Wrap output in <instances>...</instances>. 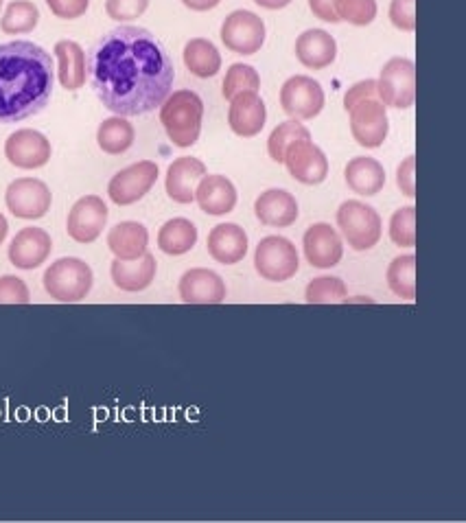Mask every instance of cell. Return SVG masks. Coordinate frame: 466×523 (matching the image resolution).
Instances as JSON below:
<instances>
[{"instance_id": "1", "label": "cell", "mask_w": 466, "mask_h": 523, "mask_svg": "<svg viewBox=\"0 0 466 523\" xmlns=\"http://www.w3.org/2000/svg\"><path fill=\"white\" fill-rule=\"evenodd\" d=\"M88 75L103 106L125 119L160 108L176 79L165 46L143 27L108 31L92 46Z\"/></svg>"}, {"instance_id": "2", "label": "cell", "mask_w": 466, "mask_h": 523, "mask_svg": "<svg viewBox=\"0 0 466 523\" xmlns=\"http://www.w3.org/2000/svg\"><path fill=\"white\" fill-rule=\"evenodd\" d=\"M53 57L29 40L0 44V123H20L49 106Z\"/></svg>"}, {"instance_id": "3", "label": "cell", "mask_w": 466, "mask_h": 523, "mask_svg": "<svg viewBox=\"0 0 466 523\" xmlns=\"http://www.w3.org/2000/svg\"><path fill=\"white\" fill-rule=\"evenodd\" d=\"M204 121V101L193 90H176L160 106V123L165 127L169 141L189 149L197 143Z\"/></svg>"}, {"instance_id": "4", "label": "cell", "mask_w": 466, "mask_h": 523, "mask_svg": "<svg viewBox=\"0 0 466 523\" xmlns=\"http://www.w3.org/2000/svg\"><path fill=\"white\" fill-rule=\"evenodd\" d=\"M42 281L46 294L53 300L73 305V302L88 298L92 283H95V274H92L86 261L77 257H64L46 267Z\"/></svg>"}, {"instance_id": "5", "label": "cell", "mask_w": 466, "mask_h": 523, "mask_svg": "<svg viewBox=\"0 0 466 523\" xmlns=\"http://www.w3.org/2000/svg\"><path fill=\"white\" fill-rule=\"evenodd\" d=\"M337 226L348 246L357 252L372 250L381 241V215L370 204L359 200H348L337 211Z\"/></svg>"}, {"instance_id": "6", "label": "cell", "mask_w": 466, "mask_h": 523, "mask_svg": "<svg viewBox=\"0 0 466 523\" xmlns=\"http://www.w3.org/2000/svg\"><path fill=\"white\" fill-rule=\"evenodd\" d=\"M377 92L386 108H412L416 101V64L407 60V57H392L381 68Z\"/></svg>"}, {"instance_id": "7", "label": "cell", "mask_w": 466, "mask_h": 523, "mask_svg": "<svg viewBox=\"0 0 466 523\" xmlns=\"http://www.w3.org/2000/svg\"><path fill=\"white\" fill-rule=\"evenodd\" d=\"M348 114H351V132L357 145L366 149H377L386 143L390 121L388 110L381 103L379 95L355 101L353 106L348 108Z\"/></svg>"}, {"instance_id": "8", "label": "cell", "mask_w": 466, "mask_h": 523, "mask_svg": "<svg viewBox=\"0 0 466 523\" xmlns=\"http://www.w3.org/2000/svg\"><path fill=\"white\" fill-rule=\"evenodd\" d=\"M296 246L285 237H265L254 252V267L265 281L283 283L298 272Z\"/></svg>"}, {"instance_id": "9", "label": "cell", "mask_w": 466, "mask_h": 523, "mask_svg": "<svg viewBox=\"0 0 466 523\" xmlns=\"http://www.w3.org/2000/svg\"><path fill=\"white\" fill-rule=\"evenodd\" d=\"M160 176L154 160H141L121 169L108 184V197L116 206H132L141 202Z\"/></svg>"}, {"instance_id": "10", "label": "cell", "mask_w": 466, "mask_h": 523, "mask_svg": "<svg viewBox=\"0 0 466 523\" xmlns=\"http://www.w3.org/2000/svg\"><path fill=\"white\" fill-rule=\"evenodd\" d=\"M9 213L18 219H42L51 211L53 193L46 182L38 178H18L5 191Z\"/></svg>"}, {"instance_id": "11", "label": "cell", "mask_w": 466, "mask_h": 523, "mask_svg": "<svg viewBox=\"0 0 466 523\" xmlns=\"http://www.w3.org/2000/svg\"><path fill=\"white\" fill-rule=\"evenodd\" d=\"M221 42L228 51L254 55L265 42V22L248 9H237L228 14L221 25Z\"/></svg>"}, {"instance_id": "12", "label": "cell", "mask_w": 466, "mask_h": 523, "mask_svg": "<svg viewBox=\"0 0 466 523\" xmlns=\"http://www.w3.org/2000/svg\"><path fill=\"white\" fill-rule=\"evenodd\" d=\"M324 90L309 75L289 77L281 88V106L296 121H309L324 110Z\"/></svg>"}, {"instance_id": "13", "label": "cell", "mask_w": 466, "mask_h": 523, "mask_svg": "<svg viewBox=\"0 0 466 523\" xmlns=\"http://www.w3.org/2000/svg\"><path fill=\"white\" fill-rule=\"evenodd\" d=\"M283 165L287 167L291 178L300 184H307V187H316L329 176V158L324 156V151L311 138L291 143L285 151Z\"/></svg>"}, {"instance_id": "14", "label": "cell", "mask_w": 466, "mask_h": 523, "mask_svg": "<svg viewBox=\"0 0 466 523\" xmlns=\"http://www.w3.org/2000/svg\"><path fill=\"white\" fill-rule=\"evenodd\" d=\"M108 224V206L99 195H84L73 204L66 219L68 237L77 243H95Z\"/></svg>"}, {"instance_id": "15", "label": "cell", "mask_w": 466, "mask_h": 523, "mask_svg": "<svg viewBox=\"0 0 466 523\" xmlns=\"http://www.w3.org/2000/svg\"><path fill=\"white\" fill-rule=\"evenodd\" d=\"M51 154L53 149L49 138L38 130H31V127L9 134V138L5 141V158L14 167L25 171L42 169L44 165H49Z\"/></svg>"}, {"instance_id": "16", "label": "cell", "mask_w": 466, "mask_h": 523, "mask_svg": "<svg viewBox=\"0 0 466 523\" xmlns=\"http://www.w3.org/2000/svg\"><path fill=\"white\" fill-rule=\"evenodd\" d=\"M51 250H53V241L49 232L44 228L29 226V228H22L18 235L11 239L7 257L11 265L18 267V270L31 272V270H38L42 263H46V259L51 257Z\"/></svg>"}, {"instance_id": "17", "label": "cell", "mask_w": 466, "mask_h": 523, "mask_svg": "<svg viewBox=\"0 0 466 523\" xmlns=\"http://www.w3.org/2000/svg\"><path fill=\"white\" fill-rule=\"evenodd\" d=\"M178 292L186 305H219L226 300L224 278L213 270H206V267H195V270L186 272L180 278Z\"/></svg>"}, {"instance_id": "18", "label": "cell", "mask_w": 466, "mask_h": 523, "mask_svg": "<svg viewBox=\"0 0 466 523\" xmlns=\"http://www.w3.org/2000/svg\"><path fill=\"white\" fill-rule=\"evenodd\" d=\"M302 248L307 261L318 270H329L344 257V243L329 224H313L302 237Z\"/></svg>"}, {"instance_id": "19", "label": "cell", "mask_w": 466, "mask_h": 523, "mask_svg": "<svg viewBox=\"0 0 466 523\" xmlns=\"http://www.w3.org/2000/svg\"><path fill=\"white\" fill-rule=\"evenodd\" d=\"M265 121H267V110L263 99L259 97V92L246 90L230 99L228 125L237 136L254 138L265 127Z\"/></svg>"}, {"instance_id": "20", "label": "cell", "mask_w": 466, "mask_h": 523, "mask_svg": "<svg viewBox=\"0 0 466 523\" xmlns=\"http://www.w3.org/2000/svg\"><path fill=\"white\" fill-rule=\"evenodd\" d=\"M206 176V165L200 158L182 156L176 158L167 169L165 189L176 204H191L195 200V189Z\"/></svg>"}, {"instance_id": "21", "label": "cell", "mask_w": 466, "mask_h": 523, "mask_svg": "<svg viewBox=\"0 0 466 523\" xmlns=\"http://www.w3.org/2000/svg\"><path fill=\"white\" fill-rule=\"evenodd\" d=\"M254 215L263 226L287 228L298 219V202L285 189H267L256 197Z\"/></svg>"}, {"instance_id": "22", "label": "cell", "mask_w": 466, "mask_h": 523, "mask_svg": "<svg viewBox=\"0 0 466 523\" xmlns=\"http://www.w3.org/2000/svg\"><path fill=\"white\" fill-rule=\"evenodd\" d=\"M195 200L206 215L221 217L235 211L237 189L226 176H206L195 189Z\"/></svg>"}, {"instance_id": "23", "label": "cell", "mask_w": 466, "mask_h": 523, "mask_svg": "<svg viewBox=\"0 0 466 523\" xmlns=\"http://www.w3.org/2000/svg\"><path fill=\"white\" fill-rule=\"evenodd\" d=\"M156 272H158V263L154 259V254L149 252L134 261L114 259L110 267V276L114 285L127 294H136L147 289L151 283H154Z\"/></svg>"}, {"instance_id": "24", "label": "cell", "mask_w": 466, "mask_h": 523, "mask_svg": "<svg viewBox=\"0 0 466 523\" xmlns=\"http://www.w3.org/2000/svg\"><path fill=\"white\" fill-rule=\"evenodd\" d=\"M208 254L221 265H235L246 259L248 235L237 224H219L208 235Z\"/></svg>"}, {"instance_id": "25", "label": "cell", "mask_w": 466, "mask_h": 523, "mask_svg": "<svg viewBox=\"0 0 466 523\" xmlns=\"http://www.w3.org/2000/svg\"><path fill=\"white\" fill-rule=\"evenodd\" d=\"M296 57L302 66L311 71H322L331 66L337 57V42L324 29H309L296 40Z\"/></svg>"}, {"instance_id": "26", "label": "cell", "mask_w": 466, "mask_h": 523, "mask_svg": "<svg viewBox=\"0 0 466 523\" xmlns=\"http://www.w3.org/2000/svg\"><path fill=\"white\" fill-rule=\"evenodd\" d=\"M57 57V79H60L62 88L79 90L84 88L88 79V60L86 53L75 40H60L53 49Z\"/></svg>"}, {"instance_id": "27", "label": "cell", "mask_w": 466, "mask_h": 523, "mask_svg": "<svg viewBox=\"0 0 466 523\" xmlns=\"http://www.w3.org/2000/svg\"><path fill=\"white\" fill-rule=\"evenodd\" d=\"M149 232L138 222H121L108 232V248L116 259L134 261L147 254Z\"/></svg>"}, {"instance_id": "28", "label": "cell", "mask_w": 466, "mask_h": 523, "mask_svg": "<svg viewBox=\"0 0 466 523\" xmlns=\"http://www.w3.org/2000/svg\"><path fill=\"white\" fill-rule=\"evenodd\" d=\"M346 184L357 195H377L386 187V169L381 162L370 156H357L346 165Z\"/></svg>"}, {"instance_id": "29", "label": "cell", "mask_w": 466, "mask_h": 523, "mask_svg": "<svg viewBox=\"0 0 466 523\" xmlns=\"http://www.w3.org/2000/svg\"><path fill=\"white\" fill-rule=\"evenodd\" d=\"M184 66L189 73L200 79H211L221 71V53L217 46L206 38H193L184 46Z\"/></svg>"}, {"instance_id": "30", "label": "cell", "mask_w": 466, "mask_h": 523, "mask_svg": "<svg viewBox=\"0 0 466 523\" xmlns=\"http://www.w3.org/2000/svg\"><path fill=\"white\" fill-rule=\"evenodd\" d=\"M197 243V228L193 222L184 217L169 219L158 230V248L169 254V257H182V254L191 252Z\"/></svg>"}, {"instance_id": "31", "label": "cell", "mask_w": 466, "mask_h": 523, "mask_svg": "<svg viewBox=\"0 0 466 523\" xmlns=\"http://www.w3.org/2000/svg\"><path fill=\"white\" fill-rule=\"evenodd\" d=\"M136 130L125 116H110L97 130V145L108 156H121L134 145Z\"/></svg>"}, {"instance_id": "32", "label": "cell", "mask_w": 466, "mask_h": 523, "mask_svg": "<svg viewBox=\"0 0 466 523\" xmlns=\"http://www.w3.org/2000/svg\"><path fill=\"white\" fill-rule=\"evenodd\" d=\"M40 11L31 3V0H14L9 3L3 18H0V29L7 36H22V33H31L38 27Z\"/></svg>"}, {"instance_id": "33", "label": "cell", "mask_w": 466, "mask_h": 523, "mask_svg": "<svg viewBox=\"0 0 466 523\" xmlns=\"http://www.w3.org/2000/svg\"><path fill=\"white\" fill-rule=\"evenodd\" d=\"M388 285L394 296L403 300L416 298V257L414 254H403L396 257L388 267Z\"/></svg>"}, {"instance_id": "34", "label": "cell", "mask_w": 466, "mask_h": 523, "mask_svg": "<svg viewBox=\"0 0 466 523\" xmlns=\"http://www.w3.org/2000/svg\"><path fill=\"white\" fill-rule=\"evenodd\" d=\"M302 138H311V132L305 125L298 123L296 119L285 121L281 125L274 127V132L267 138V151H270V158L274 162H283L285 151L291 143L302 141Z\"/></svg>"}, {"instance_id": "35", "label": "cell", "mask_w": 466, "mask_h": 523, "mask_svg": "<svg viewBox=\"0 0 466 523\" xmlns=\"http://www.w3.org/2000/svg\"><path fill=\"white\" fill-rule=\"evenodd\" d=\"M346 283L337 276H318L307 285L305 300L309 305H333V302H346Z\"/></svg>"}, {"instance_id": "36", "label": "cell", "mask_w": 466, "mask_h": 523, "mask_svg": "<svg viewBox=\"0 0 466 523\" xmlns=\"http://www.w3.org/2000/svg\"><path fill=\"white\" fill-rule=\"evenodd\" d=\"M261 88V77L254 71L250 64H232L224 77V86H221V95L226 101L237 97L239 92L254 90L259 92Z\"/></svg>"}, {"instance_id": "37", "label": "cell", "mask_w": 466, "mask_h": 523, "mask_svg": "<svg viewBox=\"0 0 466 523\" xmlns=\"http://www.w3.org/2000/svg\"><path fill=\"white\" fill-rule=\"evenodd\" d=\"M337 18L355 27H368L377 18V0H335Z\"/></svg>"}, {"instance_id": "38", "label": "cell", "mask_w": 466, "mask_h": 523, "mask_svg": "<svg viewBox=\"0 0 466 523\" xmlns=\"http://www.w3.org/2000/svg\"><path fill=\"white\" fill-rule=\"evenodd\" d=\"M390 239L401 248L416 246V208L403 206L390 219Z\"/></svg>"}, {"instance_id": "39", "label": "cell", "mask_w": 466, "mask_h": 523, "mask_svg": "<svg viewBox=\"0 0 466 523\" xmlns=\"http://www.w3.org/2000/svg\"><path fill=\"white\" fill-rule=\"evenodd\" d=\"M31 294L27 283L18 276H0V305H29Z\"/></svg>"}, {"instance_id": "40", "label": "cell", "mask_w": 466, "mask_h": 523, "mask_svg": "<svg viewBox=\"0 0 466 523\" xmlns=\"http://www.w3.org/2000/svg\"><path fill=\"white\" fill-rule=\"evenodd\" d=\"M149 7V0H106L108 16L116 22H130L141 18Z\"/></svg>"}, {"instance_id": "41", "label": "cell", "mask_w": 466, "mask_h": 523, "mask_svg": "<svg viewBox=\"0 0 466 523\" xmlns=\"http://www.w3.org/2000/svg\"><path fill=\"white\" fill-rule=\"evenodd\" d=\"M390 22L399 31L412 33L416 29V0H392Z\"/></svg>"}, {"instance_id": "42", "label": "cell", "mask_w": 466, "mask_h": 523, "mask_svg": "<svg viewBox=\"0 0 466 523\" xmlns=\"http://www.w3.org/2000/svg\"><path fill=\"white\" fill-rule=\"evenodd\" d=\"M46 5H49L55 18L77 20L88 11L90 0H46Z\"/></svg>"}, {"instance_id": "43", "label": "cell", "mask_w": 466, "mask_h": 523, "mask_svg": "<svg viewBox=\"0 0 466 523\" xmlns=\"http://www.w3.org/2000/svg\"><path fill=\"white\" fill-rule=\"evenodd\" d=\"M396 184L405 197H416V156H407L396 169Z\"/></svg>"}, {"instance_id": "44", "label": "cell", "mask_w": 466, "mask_h": 523, "mask_svg": "<svg viewBox=\"0 0 466 523\" xmlns=\"http://www.w3.org/2000/svg\"><path fill=\"white\" fill-rule=\"evenodd\" d=\"M309 7H311V14L318 20L331 22V25L340 22V18L335 14V0H309Z\"/></svg>"}, {"instance_id": "45", "label": "cell", "mask_w": 466, "mask_h": 523, "mask_svg": "<svg viewBox=\"0 0 466 523\" xmlns=\"http://www.w3.org/2000/svg\"><path fill=\"white\" fill-rule=\"evenodd\" d=\"M182 3L193 11H211L221 3V0H182Z\"/></svg>"}, {"instance_id": "46", "label": "cell", "mask_w": 466, "mask_h": 523, "mask_svg": "<svg viewBox=\"0 0 466 523\" xmlns=\"http://www.w3.org/2000/svg\"><path fill=\"white\" fill-rule=\"evenodd\" d=\"M254 3L256 5H259V7H263V9H285L289 3H291V0H254Z\"/></svg>"}, {"instance_id": "47", "label": "cell", "mask_w": 466, "mask_h": 523, "mask_svg": "<svg viewBox=\"0 0 466 523\" xmlns=\"http://www.w3.org/2000/svg\"><path fill=\"white\" fill-rule=\"evenodd\" d=\"M7 232H9V224H7L5 215L0 213V246H3V241L7 239Z\"/></svg>"}, {"instance_id": "48", "label": "cell", "mask_w": 466, "mask_h": 523, "mask_svg": "<svg viewBox=\"0 0 466 523\" xmlns=\"http://www.w3.org/2000/svg\"><path fill=\"white\" fill-rule=\"evenodd\" d=\"M0 7H3V0H0Z\"/></svg>"}]
</instances>
